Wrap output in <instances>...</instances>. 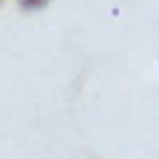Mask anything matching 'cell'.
<instances>
[{
  "label": "cell",
  "instance_id": "obj_1",
  "mask_svg": "<svg viewBox=\"0 0 159 159\" xmlns=\"http://www.w3.org/2000/svg\"><path fill=\"white\" fill-rule=\"evenodd\" d=\"M43 3H46V0H20V6H23V9H41Z\"/></svg>",
  "mask_w": 159,
  "mask_h": 159
}]
</instances>
